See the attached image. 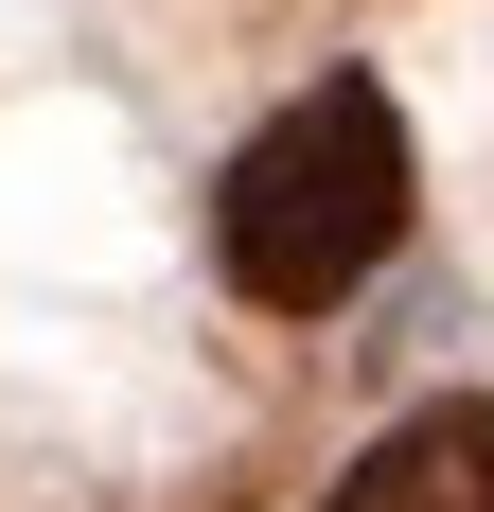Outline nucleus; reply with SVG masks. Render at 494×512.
Returning <instances> with one entry per match:
<instances>
[{
    "label": "nucleus",
    "instance_id": "1",
    "mask_svg": "<svg viewBox=\"0 0 494 512\" xmlns=\"http://www.w3.org/2000/svg\"><path fill=\"white\" fill-rule=\"evenodd\" d=\"M212 248H230V283L265 318H318V301H353L371 265L406 248V106L389 89H300L265 142L230 159V195H212Z\"/></svg>",
    "mask_w": 494,
    "mask_h": 512
},
{
    "label": "nucleus",
    "instance_id": "2",
    "mask_svg": "<svg viewBox=\"0 0 494 512\" xmlns=\"http://www.w3.org/2000/svg\"><path fill=\"white\" fill-rule=\"evenodd\" d=\"M318 512H494V407H424V424H389V442H371Z\"/></svg>",
    "mask_w": 494,
    "mask_h": 512
}]
</instances>
